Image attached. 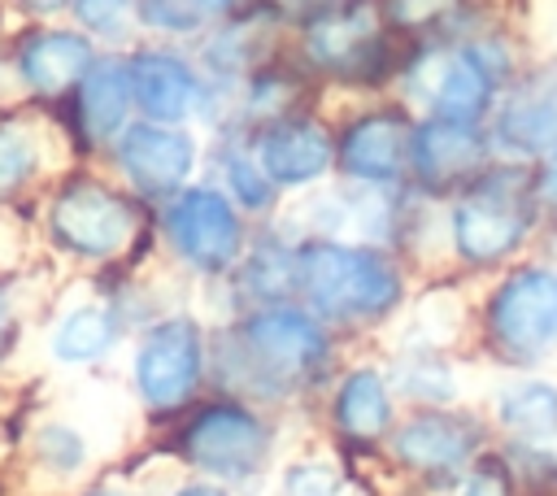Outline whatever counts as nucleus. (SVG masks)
<instances>
[{"label":"nucleus","mask_w":557,"mask_h":496,"mask_svg":"<svg viewBox=\"0 0 557 496\" xmlns=\"http://www.w3.org/2000/svg\"><path fill=\"white\" fill-rule=\"evenodd\" d=\"M518 70H522L518 48L500 30L479 26L470 35L409 44L392 91L418 117L487 122V113L496 109L500 91Z\"/></svg>","instance_id":"f257e3e1"},{"label":"nucleus","mask_w":557,"mask_h":496,"mask_svg":"<svg viewBox=\"0 0 557 496\" xmlns=\"http://www.w3.org/2000/svg\"><path fill=\"white\" fill-rule=\"evenodd\" d=\"M292 52L318 83L383 91L396 83L409 44L383 22L379 0H326L296 9Z\"/></svg>","instance_id":"f03ea898"},{"label":"nucleus","mask_w":557,"mask_h":496,"mask_svg":"<svg viewBox=\"0 0 557 496\" xmlns=\"http://www.w3.org/2000/svg\"><path fill=\"white\" fill-rule=\"evenodd\" d=\"M535 196H531V170L527 161L492 157L453 204V244L466 261H500L522 244L531 231Z\"/></svg>","instance_id":"7ed1b4c3"},{"label":"nucleus","mask_w":557,"mask_h":496,"mask_svg":"<svg viewBox=\"0 0 557 496\" xmlns=\"http://www.w3.org/2000/svg\"><path fill=\"white\" fill-rule=\"evenodd\" d=\"M296 287L326 318H379L400 296V274L379 248L313 239L296 252Z\"/></svg>","instance_id":"20e7f679"},{"label":"nucleus","mask_w":557,"mask_h":496,"mask_svg":"<svg viewBox=\"0 0 557 496\" xmlns=\"http://www.w3.org/2000/svg\"><path fill=\"white\" fill-rule=\"evenodd\" d=\"M44 226H48V239L65 257L113 261L131 248L139 231V209L122 187L91 178V174H74L48 196Z\"/></svg>","instance_id":"39448f33"},{"label":"nucleus","mask_w":557,"mask_h":496,"mask_svg":"<svg viewBox=\"0 0 557 496\" xmlns=\"http://www.w3.org/2000/svg\"><path fill=\"white\" fill-rule=\"evenodd\" d=\"M418 113L400 96L370 100L335 126V170L352 187H400L409 178V139Z\"/></svg>","instance_id":"423d86ee"},{"label":"nucleus","mask_w":557,"mask_h":496,"mask_svg":"<svg viewBox=\"0 0 557 496\" xmlns=\"http://www.w3.org/2000/svg\"><path fill=\"white\" fill-rule=\"evenodd\" d=\"M135 96V117L191 126L196 117H209V78L196 61V52H183L178 44H135L122 52Z\"/></svg>","instance_id":"0eeeda50"},{"label":"nucleus","mask_w":557,"mask_h":496,"mask_svg":"<svg viewBox=\"0 0 557 496\" xmlns=\"http://www.w3.org/2000/svg\"><path fill=\"white\" fill-rule=\"evenodd\" d=\"M161 226L178 261H187L191 270L218 274L239 261V248H244L239 204L213 183H187L183 191H174L165 200Z\"/></svg>","instance_id":"6e6552de"},{"label":"nucleus","mask_w":557,"mask_h":496,"mask_svg":"<svg viewBox=\"0 0 557 496\" xmlns=\"http://www.w3.org/2000/svg\"><path fill=\"white\" fill-rule=\"evenodd\" d=\"M487 139L505 161H535L557 148V52L522 61L487 113Z\"/></svg>","instance_id":"1a4fd4ad"},{"label":"nucleus","mask_w":557,"mask_h":496,"mask_svg":"<svg viewBox=\"0 0 557 496\" xmlns=\"http://www.w3.org/2000/svg\"><path fill=\"white\" fill-rule=\"evenodd\" d=\"M257 165L270 174V183L278 191H296V187H313L335 170V126L305 109L278 113L270 122L257 126H239Z\"/></svg>","instance_id":"9d476101"},{"label":"nucleus","mask_w":557,"mask_h":496,"mask_svg":"<svg viewBox=\"0 0 557 496\" xmlns=\"http://www.w3.org/2000/svg\"><path fill=\"white\" fill-rule=\"evenodd\" d=\"M109 152H113V165L131 191L152 196V200H170L174 191H183L191 183L196 161H200V139L191 126L135 117L113 139Z\"/></svg>","instance_id":"9b49d317"},{"label":"nucleus","mask_w":557,"mask_h":496,"mask_svg":"<svg viewBox=\"0 0 557 496\" xmlns=\"http://www.w3.org/2000/svg\"><path fill=\"white\" fill-rule=\"evenodd\" d=\"M205 370V335L191 318H161L135 348V392L152 409L183 405Z\"/></svg>","instance_id":"f8f14e48"},{"label":"nucleus","mask_w":557,"mask_h":496,"mask_svg":"<svg viewBox=\"0 0 557 496\" xmlns=\"http://www.w3.org/2000/svg\"><path fill=\"white\" fill-rule=\"evenodd\" d=\"M492 339L513 357H535L557 344V274L527 265L509 274L487 305Z\"/></svg>","instance_id":"ddd939ff"},{"label":"nucleus","mask_w":557,"mask_h":496,"mask_svg":"<svg viewBox=\"0 0 557 496\" xmlns=\"http://www.w3.org/2000/svg\"><path fill=\"white\" fill-rule=\"evenodd\" d=\"M487 122H453V117H418L409 139V178L422 191H461L492 161Z\"/></svg>","instance_id":"4468645a"},{"label":"nucleus","mask_w":557,"mask_h":496,"mask_svg":"<svg viewBox=\"0 0 557 496\" xmlns=\"http://www.w3.org/2000/svg\"><path fill=\"white\" fill-rule=\"evenodd\" d=\"M244 357L270 379H305L326 361V331L313 313L292 305H265L239 322Z\"/></svg>","instance_id":"2eb2a0df"},{"label":"nucleus","mask_w":557,"mask_h":496,"mask_svg":"<svg viewBox=\"0 0 557 496\" xmlns=\"http://www.w3.org/2000/svg\"><path fill=\"white\" fill-rule=\"evenodd\" d=\"M183 452L191 466L222 474V479H244L252 474L265 452H270V431L261 426V418L244 405L218 400L205 405L187 426H183Z\"/></svg>","instance_id":"dca6fc26"},{"label":"nucleus","mask_w":557,"mask_h":496,"mask_svg":"<svg viewBox=\"0 0 557 496\" xmlns=\"http://www.w3.org/2000/svg\"><path fill=\"white\" fill-rule=\"evenodd\" d=\"M96 57H100L96 39L78 26H30L13 44V74L30 96L61 100L83 83Z\"/></svg>","instance_id":"f3484780"},{"label":"nucleus","mask_w":557,"mask_h":496,"mask_svg":"<svg viewBox=\"0 0 557 496\" xmlns=\"http://www.w3.org/2000/svg\"><path fill=\"white\" fill-rule=\"evenodd\" d=\"M70 126L83 148H113V139L135 122V96L122 52H100L83 83L70 91Z\"/></svg>","instance_id":"a211bd4d"},{"label":"nucleus","mask_w":557,"mask_h":496,"mask_svg":"<svg viewBox=\"0 0 557 496\" xmlns=\"http://www.w3.org/2000/svg\"><path fill=\"white\" fill-rule=\"evenodd\" d=\"M252 0H139L135 26L165 44H200L222 22L239 17Z\"/></svg>","instance_id":"6ab92c4d"},{"label":"nucleus","mask_w":557,"mask_h":496,"mask_svg":"<svg viewBox=\"0 0 557 496\" xmlns=\"http://www.w3.org/2000/svg\"><path fill=\"white\" fill-rule=\"evenodd\" d=\"M474 444H479V435L470 422L444 418V413H422L409 426H400L396 457L418 470H453L474 452Z\"/></svg>","instance_id":"aec40b11"},{"label":"nucleus","mask_w":557,"mask_h":496,"mask_svg":"<svg viewBox=\"0 0 557 496\" xmlns=\"http://www.w3.org/2000/svg\"><path fill=\"white\" fill-rule=\"evenodd\" d=\"M379 13L405 44L470 35L487 26V22H470V0H379Z\"/></svg>","instance_id":"412c9836"},{"label":"nucleus","mask_w":557,"mask_h":496,"mask_svg":"<svg viewBox=\"0 0 557 496\" xmlns=\"http://www.w3.org/2000/svg\"><path fill=\"white\" fill-rule=\"evenodd\" d=\"M117 344V313L109 305H78L52 331V357L65 365H91Z\"/></svg>","instance_id":"4be33fe9"},{"label":"nucleus","mask_w":557,"mask_h":496,"mask_svg":"<svg viewBox=\"0 0 557 496\" xmlns=\"http://www.w3.org/2000/svg\"><path fill=\"white\" fill-rule=\"evenodd\" d=\"M392 418V396H387V379L379 370H352L339 392H335V422L344 435L352 439H370L383 435Z\"/></svg>","instance_id":"5701e85b"},{"label":"nucleus","mask_w":557,"mask_h":496,"mask_svg":"<svg viewBox=\"0 0 557 496\" xmlns=\"http://www.w3.org/2000/svg\"><path fill=\"white\" fill-rule=\"evenodd\" d=\"M500 422L518 435H553L557 431V387L553 383H540V379H527V383H513L505 387L500 396Z\"/></svg>","instance_id":"b1692460"},{"label":"nucleus","mask_w":557,"mask_h":496,"mask_svg":"<svg viewBox=\"0 0 557 496\" xmlns=\"http://www.w3.org/2000/svg\"><path fill=\"white\" fill-rule=\"evenodd\" d=\"M44 170V144L26 122H0V200L30 187Z\"/></svg>","instance_id":"393cba45"},{"label":"nucleus","mask_w":557,"mask_h":496,"mask_svg":"<svg viewBox=\"0 0 557 496\" xmlns=\"http://www.w3.org/2000/svg\"><path fill=\"white\" fill-rule=\"evenodd\" d=\"M135 4L139 0H70V13L78 22V30H87L96 44L100 39H122L135 26Z\"/></svg>","instance_id":"a878e982"},{"label":"nucleus","mask_w":557,"mask_h":496,"mask_svg":"<svg viewBox=\"0 0 557 496\" xmlns=\"http://www.w3.org/2000/svg\"><path fill=\"white\" fill-rule=\"evenodd\" d=\"M396 387L405 396H418V400H453L457 396L453 370L444 361H435V357H409L396 370Z\"/></svg>","instance_id":"bb28decb"},{"label":"nucleus","mask_w":557,"mask_h":496,"mask_svg":"<svg viewBox=\"0 0 557 496\" xmlns=\"http://www.w3.org/2000/svg\"><path fill=\"white\" fill-rule=\"evenodd\" d=\"M35 457H39L48 470L70 474V470L83 466L87 448H83V435H78L74 426H65V422H48V426H39V435H35Z\"/></svg>","instance_id":"cd10ccee"},{"label":"nucleus","mask_w":557,"mask_h":496,"mask_svg":"<svg viewBox=\"0 0 557 496\" xmlns=\"http://www.w3.org/2000/svg\"><path fill=\"white\" fill-rule=\"evenodd\" d=\"M244 274H248V283H252V292H265V296H274V292H283L287 283H296V252L261 244V248L248 257Z\"/></svg>","instance_id":"c85d7f7f"},{"label":"nucleus","mask_w":557,"mask_h":496,"mask_svg":"<svg viewBox=\"0 0 557 496\" xmlns=\"http://www.w3.org/2000/svg\"><path fill=\"white\" fill-rule=\"evenodd\" d=\"M339 474L322 461H296L283 470V496H335Z\"/></svg>","instance_id":"c756f323"},{"label":"nucleus","mask_w":557,"mask_h":496,"mask_svg":"<svg viewBox=\"0 0 557 496\" xmlns=\"http://www.w3.org/2000/svg\"><path fill=\"white\" fill-rule=\"evenodd\" d=\"M440 496H509V487H505V479L496 474V470H466V474H457Z\"/></svg>","instance_id":"7c9ffc66"},{"label":"nucleus","mask_w":557,"mask_h":496,"mask_svg":"<svg viewBox=\"0 0 557 496\" xmlns=\"http://www.w3.org/2000/svg\"><path fill=\"white\" fill-rule=\"evenodd\" d=\"M531 196L540 209L557 213V148H548L544 157H535V170H531Z\"/></svg>","instance_id":"2f4dec72"},{"label":"nucleus","mask_w":557,"mask_h":496,"mask_svg":"<svg viewBox=\"0 0 557 496\" xmlns=\"http://www.w3.org/2000/svg\"><path fill=\"white\" fill-rule=\"evenodd\" d=\"M26 13H35V17H52V13H61V9H70V0H17Z\"/></svg>","instance_id":"473e14b6"},{"label":"nucleus","mask_w":557,"mask_h":496,"mask_svg":"<svg viewBox=\"0 0 557 496\" xmlns=\"http://www.w3.org/2000/svg\"><path fill=\"white\" fill-rule=\"evenodd\" d=\"M9 339H13V318H9V305L0 300V352L9 348Z\"/></svg>","instance_id":"72a5a7b5"},{"label":"nucleus","mask_w":557,"mask_h":496,"mask_svg":"<svg viewBox=\"0 0 557 496\" xmlns=\"http://www.w3.org/2000/svg\"><path fill=\"white\" fill-rule=\"evenodd\" d=\"M178 496H226V492H218V487H209V483H196V487H183Z\"/></svg>","instance_id":"f704fd0d"},{"label":"nucleus","mask_w":557,"mask_h":496,"mask_svg":"<svg viewBox=\"0 0 557 496\" xmlns=\"http://www.w3.org/2000/svg\"><path fill=\"white\" fill-rule=\"evenodd\" d=\"M283 4L296 13V9H305V4H326V0H283Z\"/></svg>","instance_id":"c9c22d12"},{"label":"nucleus","mask_w":557,"mask_h":496,"mask_svg":"<svg viewBox=\"0 0 557 496\" xmlns=\"http://www.w3.org/2000/svg\"><path fill=\"white\" fill-rule=\"evenodd\" d=\"M548 457H553V461H557V444H553V448H548Z\"/></svg>","instance_id":"e433bc0d"}]
</instances>
